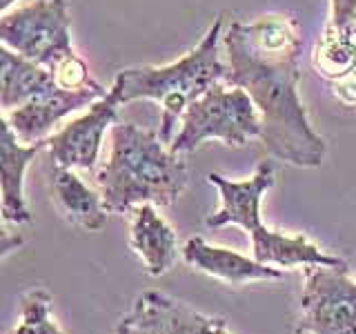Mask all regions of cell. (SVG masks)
Here are the masks:
<instances>
[{
    "label": "cell",
    "mask_w": 356,
    "mask_h": 334,
    "mask_svg": "<svg viewBox=\"0 0 356 334\" xmlns=\"http://www.w3.org/2000/svg\"><path fill=\"white\" fill-rule=\"evenodd\" d=\"M227 56L225 83L243 87L261 114L265 152L276 161L316 170L325 161V138L312 127L298 96V58L303 36L294 18L261 16L234 20L222 33Z\"/></svg>",
    "instance_id": "1"
},
{
    "label": "cell",
    "mask_w": 356,
    "mask_h": 334,
    "mask_svg": "<svg viewBox=\"0 0 356 334\" xmlns=\"http://www.w3.org/2000/svg\"><path fill=\"white\" fill-rule=\"evenodd\" d=\"M94 181L109 214H127L143 203L165 207L183 194L187 163L156 129L114 122L109 156L96 167Z\"/></svg>",
    "instance_id": "2"
},
{
    "label": "cell",
    "mask_w": 356,
    "mask_h": 334,
    "mask_svg": "<svg viewBox=\"0 0 356 334\" xmlns=\"http://www.w3.org/2000/svg\"><path fill=\"white\" fill-rule=\"evenodd\" d=\"M225 16H218L194 49L183 58L161 67H129L114 78V89L120 105L134 100H156L161 105V138L172 145L176 127L181 125L187 107L211 87L225 83L227 63L220 58V38Z\"/></svg>",
    "instance_id": "3"
},
{
    "label": "cell",
    "mask_w": 356,
    "mask_h": 334,
    "mask_svg": "<svg viewBox=\"0 0 356 334\" xmlns=\"http://www.w3.org/2000/svg\"><path fill=\"white\" fill-rule=\"evenodd\" d=\"M207 181L218 189L220 207L205 218V225L211 230L225 225L243 228L252 241V256L259 263L278 267V270L307 265H348L341 256L323 252L303 234H285L263 225L261 203L267 189L274 187V165L270 161L259 163L254 174L243 181L225 178L218 172L207 174Z\"/></svg>",
    "instance_id": "4"
},
{
    "label": "cell",
    "mask_w": 356,
    "mask_h": 334,
    "mask_svg": "<svg viewBox=\"0 0 356 334\" xmlns=\"http://www.w3.org/2000/svg\"><path fill=\"white\" fill-rule=\"evenodd\" d=\"M261 134L263 122L252 96L243 87L218 83L187 107L170 150L178 156L192 154L207 141L245 148Z\"/></svg>",
    "instance_id": "5"
},
{
    "label": "cell",
    "mask_w": 356,
    "mask_h": 334,
    "mask_svg": "<svg viewBox=\"0 0 356 334\" xmlns=\"http://www.w3.org/2000/svg\"><path fill=\"white\" fill-rule=\"evenodd\" d=\"M0 40L11 51L54 70L76 54L67 0H31L5 11L0 18Z\"/></svg>",
    "instance_id": "6"
},
{
    "label": "cell",
    "mask_w": 356,
    "mask_h": 334,
    "mask_svg": "<svg viewBox=\"0 0 356 334\" xmlns=\"http://www.w3.org/2000/svg\"><path fill=\"white\" fill-rule=\"evenodd\" d=\"M296 334H356V278L350 265L303 267Z\"/></svg>",
    "instance_id": "7"
},
{
    "label": "cell",
    "mask_w": 356,
    "mask_h": 334,
    "mask_svg": "<svg viewBox=\"0 0 356 334\" xmlns=\"http://www.w3.org/2000/svg\"><path fill=\"white\" fill-rule=\"evenodd\" d=\"M120 100L114 89L89 105L85 114L70 120L47 138L49 159L67 170L96 172L105 134L114 127Z\"/></svg>",
    "instance_id": "8"
},
{
    "label": "cell",
    "mask_w": 356,
    "mask_h": 334,
    "mask_svg": "<svg viewBox=\"0 0 356 334\" xmlns=\"http://www.w3.org/2000/svg\"><path fill=\"white\" fill-rule=\"evenodd\" d=\"M105 94L107 89L98 83L85 89L54 87L51 92L31 98L25 105L3 111V118L9 122V127L14 129V134L22 143L36 145L47 141L65 116H70L83 107H89Z\"/></svg>",
    "instance_id": "9"
},
{
    "label": "cell",
    "mask_w": 356,
    "mask_h": 334,
    "mask_svg": "<svg viewBox=\"0 0 356 334\" xmlns=\"http://www.w3.org/2000/svg\"><path fill=\"white\" fill-rule=\"evenodd\" d=\"M122 317L149 334H234L225 319L203 315L159 289H145Z\"/></svg>",
    "instance_id": "10"
},
{
    "label": "cell",
    "mask_w": 356,
    "mask_h": 334,
    "mask_svg": "<svg viewBox=\"0 0 356 334\" xmlns=\"http://www.w3.org/2000/svg\"><path fill=\"white\" fill-rule=\"evenodd\" d=\"M183 261L216 281L227 285H245L256 281H276L283 276V270L259 263L254 256L241 254L225 245L207 243L203 237H192L183 245Z\"/></svg>",
    "instance_id": "11"
},
{
    "label": "cell",
    "mask_w": 356,
    "mask_h": 334,
    "mask_svg": "<svg viewBox=\"0 0 356 334\" xmlns=\"http://www.w3.org/2000/svg\"><path fill=\"white\" fill-rule=\"evenodd\" d=\"M156 207L159 205L143 203L129 212V248L140 259L149 276H163L176 265L183 248H178L176 232Z\"/></svg>",
    "instance_id": "12"
},
{
    "label": "cell",
    "mask_w": 356,
    "mask_h": 334,
    "mask_svg": "<svg viewBox=\"0 0 356 334\" xmlns=\"http://www.w3.org/2000/svg\"><path fill=\"white\" fill-rule=\"evenodd\" d=\"M47 148V141L27 145L22 143L9 122L3 118V136H0V192H3V221L5 225L31 223V209L25 200V174L29 163L38 152Z\"/></svg>",
    "instance_id": "13"
},
{
    "label": "cell",
    "mask_w": 356,
    "mask_h": 334,
    "mask_svg": "<svg viewBox=\"0 0 356 334\" xmlns=\"http://www.w3.org/2000/svg\"><path fill=\"white\" fill-rule=\"evenodd\" d=\"M51 183V198L54 205L58 207L60 216L74 228H81L85 232H103L109 212L105 207L103 194L98 187H89L76 170H67L60 165H51L49 170Z\"/></svg>",
    "instance_id": "14"
},
{
    "label": "cell",
    "mask_w": 356,
    "mask_h": 334,
    "mask_svg": "<svg viewBox=\"0 0 356 334\" xmlns=\"http://www.w3.org/2000/svg\"><path fill=\"white\" fill-rule=\"evenodd\" d=\"M56 85L54 72L33 63L25 56L0 47V107L3 111L16 109L31 98L51 92Z\"/></svg>",
    "instance_id": "15"
},
{
    "label": "cell",
    "mask_w": 356,
    "mask_h": 334,
    "mask_svg": "<svg viewBox=\"0 0 356 334\" xmlns=\"http://www.w3.org/2000/svg\"><path fill=\"white\" fill-rule=\"evenodd\" d=\"M9 334H65L54 315V296L44 287H31L18 301V321Z\"/></svg>",
    "instance_id": "16"
},
{
    "label": "cell",
    "mask_w": 356,
    "mask_h": 334,
    "mask_svg": "<svg viewBox=\"0 0 356 334\" xmlns=\"http://www.w3.org/2000/svg\"><path fill=\"white\" fill-rule=\"evenodd\" d=\"M51 72L56 78V85L63 89H85V87L96 85L92 74H89V67L85 65L81 56H76V54L70 56V58L60 61Z\"/></svg>",
    "instance_id": "17"
},
{
    "label": "cell",
    "mask_w": 356,
    "mask_h": 334,
    "mask_svg": "<svg viewBox=\"0 0 356 334\" xmlns=\"http://www.w3.org/2000/svg\"><path fill=\"white\" fill-rule=\"evenodd\" d=\"M330 25L356 40V0H330Z\"/></svg>",
    "instance_id": "18"
},
{
    "label": "cell",
    "mask_w": 356,
    "mask_h": 334,
    "mask_svg": "<svg viewBox=\"0 0 356 334\" xmlns=\"http://www.w3.org/2000/svg\"><path fill=\"white\" fill-rule=\"evenodd\" d=\"M22 243H25V241H22L20 234H11V232L5 228V230H3V245H0V250H3V252H0V254H3V259H7V256H9L11 252H16L18 248H22Z\"/></svg>",
    "instance_id": "19"
},
{
    "label": "cell",
    "mask_w": 356,
    "mask_h": 334,
    "mask_svg": "<svg viewBox=\"0 0 356 334\" xmlns=\"http://www.w3.org/2000/svg\"><path fill=\"white\" fill-rule=\"evenodd\" d=\"M114 334H149V332H145L143 328H138L136 323H131L129 319L120 317L118 323L114 326Z\"/></svg>",
    "instance_id": "20"
},
{
    "label": "cell",
    "mask_w": 356,
    "mask_h": 334,
    "mask_svg": "<svg viewBox=\"0 0 356 334\" xmlns=\"http://www.w3.org/2000/svg\"><path fill=\"white\" fill-rule=\"evenodd\" d=\"M14 3H16V0H0V9H3V14H5V11H9Z\"/></svg>",
    "instance_id": "21"
}]
</instances>
